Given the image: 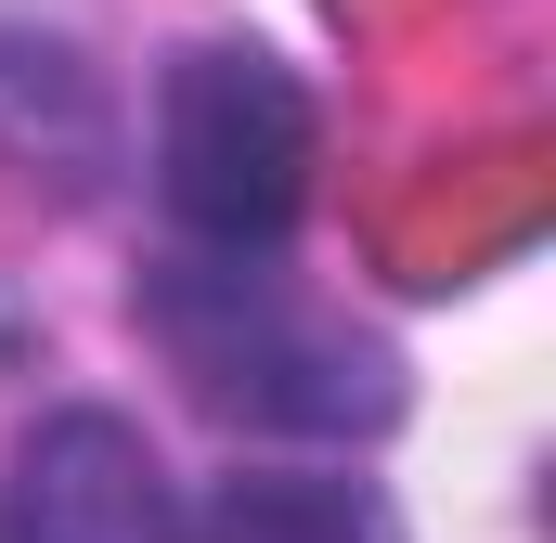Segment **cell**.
<instances>
[{
    "label": "cell",
    "instance_id": "6da1fadb",
    "mask_svg": "<svg viewBox=\"0 0 556 543\" xmlns=\"http://www.w3.org/2000/svg\"><path fill=\"white\" fill-rule=\"evenodd\" d=\"M155 337H168V363L207 389L220 414H247V427H298V440H376L389 414H402V376H389V350L376 337H350V324H324V311H298L273 272H247L233 247H207V260H181L155 298Z\"/></svg>",
    "mask_w": 556,
    "mask_h": 543
},
{
    "label": "cell",
    "instance_id": "7a4b0ae2",
    "mask_svg": "<svg viewBox=\"0 0 556 543\" xmlns=\"http://www.w3.org/2000/svg\"><path fill=\"white\" fill-rule=\"evenodd\" d=\"M155 194L194 247L273 260L311 207V91L247 39H194L155 91Z\"/></svg>",
    "mask_w": 556,
    "mask_h": 543
},
{
    "label": "cell",
    "instance_id": "3957f363",
    "mask_svg": "<svg viewBox=\"0 0 556 543\" xmlns=\"http://www.w3.org/2000/svg\"><path fill=\"white\" fill-rule=\"evenodd\" d=\"M0 543H181V492H168V466L130 414L65 402L13 440Z\"/></svg>",
    "mask_w": 556,
    "mask_h": 543
},
{
    "label": "cell",
    "instance_id": "277c9868",
    "mask_svg": "<svg viewBox=\"0 0 556 543\" xmlns=\"http://www.w3.org/2000/svg\"><path fill=\"white\" fill-rule=\"evenodd\" d=\"M181 543H402L363 479H220Z\"/></svg>",
    "mask_w": 556,
    "mask_h": 543
}]
</instances>
